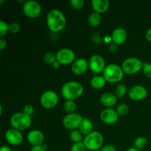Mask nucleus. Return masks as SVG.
Here are the masks:
<instances>
[{"label": "nucleus", "mask_w": 151, "mask_h": 151, "mask_svg": "<svg viewBox=\"0 0 151 151\" xmlns=\"http://www.w3.org/2000/svg\"><path fill=\"white\" fill-rule=\"evenodd\" d=\"M109 50L111 53H115L118 50V45L114 44V43H111V44L109 45Z\"/></svg>", "instance_id": "obj_37"}, {"label": "nucleus", "mask_w": 151, "mask_h": 151, "mask_svg": "<svg viewBox=\"0 0 151 151\" xmlns=\"http://www.w3.org/2000/svg\"><path fill=\"white\" fill-rule=\"evenodd\" d=\"M59 97L57 93L52 90H48L43 93L40 98V103L44 109H52L57 106Z\"/></svg>", "instance_id": "obj_7"}, {"label": "nucleus", "mask_w": 151, "mask_h": 151, "mask_svg": "<svg viewBox=\"0 0 151 151\" xmlns=\"http://www.w3.org/2000/svg\"><path fill=\"white\" fill-rule=\"evenodd\" d=\"M127 93V87L125 84L119 83L115 89V95L117 98H122Z\"/></svg>", "instance_id": "obj_26"}, {"label": "nucleus", "mask_w": 151, "mask_h": 151, "mask_svg": "<svg viewBox=\"0 0 151 151\" xmlns=\"http://www.w3.org/2000/svg\"><path fill=\"white\" fill-rule=\"evenodd\" d=\"M142 71L144 75H145L147 78H151V63H150L145 62V63H143Z\"/></svg>", "instance_id": "obj_31"}, {"label": "nucleus", "mask_w": 151, "mask_h": 151, "mask_svg": "<svg viewBox=\"0 0 151 151\" xmlns=\"http://www.w3.org/2000/svg\"><path fill=\"white\" fill-rule=\"evenodd\" d=\"M9 32V24L4 21H0V36L3 37Z\"/></svg>", "instance_id": "obj_29"}, {"label": "nucleus", "mask_w": 151, "mask_h": 151, "mask_svg": "<svg viewBox=\"0 0 151 151\" xmlns=\"http://www.w3.org/2000/svg\"><path fill=\"white\" fill-rule=\"evenodd\" d=\"M23 12L25 16L30 19L38 17L41 13V6L38 1H27L23 4Z\"/></svg>", "instance_id": "obj_9"}, {"label": "nucleus", "mask_w": 151, "mask_h": 151, "mask_svg": "<svg viewBox=\"0 0 151 151\" xmlns=\"http://www.w3.org/2000/svg\"><path fill=\"white\" fill-rule=\"evenodd\" d=\"M143 62L137 58L131 57L125 59L122 63V70L124 73L128 75H134L138 73L141 69H142Z\"/></svg>", "instance_id": "obj_6"}, {"label": "nucleus", "mask_w": 151, "mask_h": 151, "mask_svg": "<svg viewBox=\"0 0 151 151\" xmlns=\"http://www.w3.org/2000/svg\"><path fill=\"white\" fill-rule=\"evenodd\" d=\"M27 139L28 142L32 146L42 145L44 141V135L41 131L37 129L32 130L29 131L27 136Z\"/></svg>", "instance_id": "obj_16"}, {"label": "nucleus", "mask_w": 151, "mask_h": 151, "mask_svg": "<svg viewBox=\"0 0 151 151\" xmlns=\"http://www.w3.org/2000/svg\"><path fill=\"white\" fill-rule=\"evenodd\" d=\"M83 91V86L81 83L78 81H69L63 84L60 89V93L65 100H74L79 98Z\"/></svg>", "instance_id": "obj_2"}, {"label": "nucleus", "mask_w": 151, "mask_h": 151, "mask_svg": "<svg viewBox=\"0 0 151 151\" xmlns=\"http://www.w3.org/2000/svg\"><path fill=\"white\" fill-rule=\"evenodd\" d=\"M128 96L134 101H140L147 97V91L143 86L136 85L130 88Z\"/></svg>", "instance_id": "obj_13"}, {"label": "nucleus", "mask_w": 151, "mask_h": 151, "mask_svg": "<svg viewBox=\"0 0 151 151\" xmlns=\"http://www.w3.org/2000/svg\"><path fill=\"white\" fill-rule=\"evenodd\" d=\"M4 137L7 142L13 146L19 145L23 142V136L21 131L13 128L6 131Z\"/></svg>", "instance_id": "obj_12"}, {"label": "nucleus", "mask_w": 151, "mask_h": 151, "mask_svg": "<svg viewBox=\"0 0 151 151\" xmlns=\"http://www.w3.org/2000/svg\"><path fill=\"white\" fill-rule=\"evenodd\" d=\"M91 38L93 42L96 43V44H100V43L102 42L101 36H100V34L97 33V32H93Z\"/></svg>", "instance_id": "obj_35"}, {"label": "nucleus", "mask_w": 151, "mask_h": 151, "mask_svg": "<svg viewBox=\"0 0 151 151\" xmlns=\"http://www.w3.org/2000/svg\"><path fill=\"white\" fill-rule=\"evenodd\" d=\"M83 142L87 150L94 151L101 149L104 142V138L101 133L98 131H93L91 134L86 136Z\"/></svg>", "instance_id": "obj_5"}, {"label": "nucleus", "mask_w": 151, "mask_h": 151, "mask_svg": "<svg viewBox=\"0 0 151 151\" xmlns=\"http://www.w3.org/2000/svg\"><path fill=\"white\" fill-rule=\"evenodd\" d=\"M69 138L73 143L81 142L83 140V134L79 130L71 131L69 134Z\"/></svg>", "instance_id": "obj_24"}, {"label": "nucleus", "mask_w": 151, "mask_h": 151, "mask_svg": "<svg viewBox=\"0 0 151 151\" xmlns=\"http://www.w3.org/2000/svg\"><path fill=\"white\" fill-rule=\"evenodd\" d=\"M100 151H116V147L111 145H107L103 146Z\"/></svg>", "instance_id": "obj_36"}, {"label": "nucleus", "mask_w": 151, "mask_h": 151, "mask_svg": "<svg viewBox=\"0 0 151 151\" xmlns=\"http://www.w3.org/2000/svg\"><path fill=\"white\" fill-rule=\"evenodd\" d=\"M103 76L109 83L120 82L124 77V72L122 67L116 63H110L107 65L103 72Z\"/></svg>", "instance_id": "obj_3"}, {"label": "nucleus", "mask_w": 151, "mask_h": 151, "mask_svg": "<svg viewBox=\"0 0 151 151\" xmlns=\"http://www.w3.org/2000/svg\"><path fill=\"white\" fill-rule=\"evenodd\" d=\"M126 151H140V150H138V149L135 148L134 147H130V148H128Z\"/></svg>", "instance_id": "obj_43"}, {"label": "nucleus", "mask_w": 151, "mask_h": 151, "mask_svg": "<svg viewBox=\"0 0 151 151\" xmlns=\"http://www.w3.org/2000/svg\"><path fill=\"white\" fill-rule=\"evenodd\" d=\"M30 151H46V149L43 145L34 146L31 148Z\"/></svg>", "instance_id": "obj_39"}, {"label": "nucleus", "mask_w": 151, "mask_h": 151, "mask_svg": "<svg viewBox=\"0 0 151 151\" xmlns=\"http://www.w3.org/2000/svg\"><path fill=\"white\" fill-rule=\"evenodd\" d=\"M100 103L103 106L106 107V109H109L116 104L117 97L114 94H112L111 92H106L102 94L100 97Z\"/></svg>", "instance_id": "obj_19"}, {"label": "nucleus", "mask_w": 151, "mask_h": 151, "mask_svg": "<svg viewBox=\"0 0 151 151\" xmlns=\"http://www.w3.org/2000/svg\"><path fill=\"white\" fill-rule=\"evenodd\" d=\"M83 119L81 115L77 113L67 114L63 118V125L68 130H77L79 128L81 122Z\"/></svg>", "instance_id": "obj_8"}, {"label": "nucleus", "mask_w": 151, "mask_h": 151, "mask_svg": "<svg viewBox=\"0 0 151 151\" xmlns=\"http://www.w3.org/2000/svg\"><path fill=\"white\" fill-rule=\"evenodd\" d=\"M10 123L13 128L18 131H25L28 129L32 123L30 116L22 112L14 114L10 119Z\"/></svg>", "instance_id": "obj_4"}, {"label": "nucleus", "mask_w": 151, "mask_h": 151, "mask_svg": "<svg viewBox=\"0 0 151 151\" xmlns=\"http://www.w3.org/2000/svg\"><path fill=\"white\" fill-rule=\"evenodd\" d=\"M23 112L25 113L26 114L30 116L31 114H32L34 112V107L31 104H27L26 106H24L23 109Z\"/></svg>", "instance_id": "obj_34"}, {"label": "nucleus", "mask_w": 151, "mask_h": 151, "mask_svg": "<svg viewBox=\"0 0 151 151\" xmlns=\"http://www.w3.org/2000/svg\"><path fill=\"white\" fill-rule=\"evenodd\" d=\"M21 29V26L18 22H12L9 24V32L11 33H17Z\"/></svg>", "instance_id": "obj_32"}, {"label": "nucleus", "mask_w": 151, "mask_h": 151, "mask_svg": "<svg viewBox=\"0 0 151 151\" xmlns=\"http://www.w3.org/2000/svg\"><path fill=\"white\" fill-rule=\"evenodd\" d=\"M4 0H1V1H0V4H2L3 2H4Z\"/></svg>", "instance_id": "obj_44"}, {"label": "nucleus", "mask_w": 151, "mask_h": 151, "mask_svg": "<svg viewBox=\"0 0 151 151\" xmlns=\"http://www.w3.org/2000/svg\"><path fill=\"white\" fill-rule=\"evenodd\" d=\"M91 6L95 13L101 14L109 10L110 7V1L109 0H92Z\"/></svg>", "instance_id": "obj_18"}, {"label": "nucleus", "mask_w": 151, "mask_h": 151, "mask_svg": "<svg viewBox=\"0 0 151 151\" xmlns=\"http://www.w3.org/2000/svg\"><path fill=\"white\" fill-rule=\"evenodd\" d=\"M70 4L74 8L81 9L84 5L83 0H71Z\"/></svg>", "instance_id": "obj_33"}, {"label": "nucleus", "mask_w": 151, "mask_h": 151, "mask_svg": "<svg viewBox=\"0 0 151 151\" xmlns=\"http://www.w3.org/2000/svg\"><path fill=\"white\" fill-rule=\"evenodd\" d=\"M57 60L56 58V55H55L53 52H47L44 55V61L47 64L53 65V63Z\"/></svg>", "instance_id": "obj_27"}, {"label": "nucleus", "mask_w": 151, "mask_h": 151, "mask_svg": "<svg viewBox=\"0 0 151 151\" xmlns=\"http://www.w3.org/2000/svg\"><path fill=\"white\" fill-rule=\"evenodd\" d=\"M145 37L147 41L151 42V28H149L147 30V32L145 33Z\"/></svg>", "instance_id": "obj_40"}, {"label": "nucleus", "mask_w": 151, "mask_h": 151, "mask_svg": "<svg viewBox=\"0 0 151 151\" xmlns=\"http://www.w3.org/2000/svg\"><path fill=\"white\" fill-rule=\"evenodd\" d=\"M119 119V114L116 110L112 109L111 108L106 109L102 111L100 113V119L102 122L108 125H113L116 123Z\"/></svg>", "instance_id": "obj_14"}, {"label": "nucleus", "mask_w": 151, "mask_h": 151, "mask_svg": "<svg viewBox=\"0 0 151 151\" xmlns=\"http://www.w3.org/2000/svg\"><path fill=\"white\" fill-rule=\"evenodd\" d=\"M85 145H84L83 142L78 143H74L70 148V151H86Z\"/></svg>", "instance_id": "obj_30"}, {"label": "nucleus", "mask_w": 151, "mask_h": 151, "mask_svg": "<svg viewBox=\"0 0 151 151\" xmlns=\"http://www.w3.org/2000/svg\"><path fill=\"white\" fill-rule=\"evenodd\" d=\"M112 43L116 44V45H120L125 43L127 39V32L125 29L122 27H118L114 29L111 35Z\"/></svg>", "instance_id": "obj_17"}, {"label": "nucleus", "mask_w": 151, "mask_h": 151, "mask_svg": "<svg viewBox=\"0 0 151 151\" xmlns=\"http://www.w3.org/2000/svg\"><path fill=\"white\" fill-rule=\"evenodd\" d=\"M7 47V41L4 38H0V50L3 51Z\"/></svg>", "instance_id": "obj_38"}, {"label": "nucleus", "mask_w": 151, "mask_h": 151, "mask_svg": "<svg viewBox=\"0 0 151 151\" xmlns=\"http://www.w3.org/2000/svg\"><path fill=\"white\" fill-rule=\"evenodd\" d=\"M56 58L61 65L72 64L75 61V54L71 49L63 48L57 52Z\"/></svg>", "instance_id": "obj_10"}, {"label": "nucleus", "mask_w": 151, "mask_h": 151, "mask_svg": "<svg viewBox=\"0 0 151 151\" xmlns=\"http://www.w3.org/2000/svg\"><path fill=\"white\" fill-rule=\"evenodd\" d=\"M106 82L107 81H106L104 77L97 75V76H94L91 78L90 84H91V86L94 89H100L105 86Z\"/></svg>", "instance_id": "obj_21"}, {"label": "nucleus", "mask_w": 151, "mask_h": 151, "mask_svg": "<svg viewBox=\"0 0 151 151\" xmlns=\"http://www.w3.org/2000/svg\"><path fill=\"white\" fill-rule=\"evenodd\" d=\"M0 151H13L10 147L7 145H2L0 147Z\"/></svg>", "instance_id": "obj_41"}, {"label": "nucleus", "mask_w": 151, "mask_h": 151, "mask_svg": "<svg viewBox=\"0 0 151 151\" xmlns=\"http://www.w3.org/2000/svg\"><path fill=\"white\" fill-rule=\"evenodd\" d=\"M60 65H61V64H60V63H59V62L58 61V60H56V61L54 63H53V65H52V66H53V67H54V68H55V69H58V68H59V67H60Z\"/></svg>", "instance_id": "obj_42"}, {"label": "nucleus", "mask_w": 151, "mask_h": 151, "mask_svg": "<svg viewBox=\"0 0 151 151\" xmlns=\"http://www.w3.org/2000/svg\"><path fill=\"white\" fill-rule=\"evenodd\" d=\"M148 144V140L145 137H139L134 140V147L138 150H141L145 148Z\"/></svg>", "instance_id": "obj_23"}, {"label": "nucleus", "mask_w": 151, "mask_h": 151, "mask_svg": "<svg viewBox=\"0 0 151 151\" xmlns=\"http://www.w3.org/2000/svg\"><path fill=\"white\" fill-rule=\"evenodd\" d=\"M47 24L51 32H60L66 27V18L63 12L58 9H52L47 13Z\"/></svg>", "instance_id": "obj_1"}, {"label": "nucleus", "mask_w": 151, "mask_h": 151, "mask_svg": "<svg viewBox=\"0 0 151 151\" xmlns=\"http://www.w3.org/2000/svg\"><path fill=\"white\" fill-rule=\"evenodd\" d=\"M93 129H94V125L92 122L88 118H83L79 126V131L82 133L83 135L86 136L91 134L94 131Z\"/></svg>", "instance_id": "obj_20"}, {"label": "nucleus", "mask_w": 151, "mask_h": 151, "mask_svg": "<svg viewBox=\"0 0 151 151\" xmlns=\"http://www.w3.org/2000/svg\"><path fill=\"white\" fill-rule=\"evenodd\" d=\"M88 68H89L88 61L86 59L83 58L75 60L72 64V66H71L72 72L77 75H81L84 74L88 70Z\"/></svg>", "instance_id": "obj_15"}, {"label": "nucleus", "mask_w": 151, "mask_h": 151, "mask_svg": "<svg viewBox=\"0 0 151 151\" xmlns=\"http://www.w3.org/2000/svg\"><path fill=\"white\" fill-rule=\"evenodd\" d=\"M88 65L90 70L95 74L103 72L106 66L104 58L100 55H94L91 56L88 60Z\"/></svg>", "instance_id": "obj_11"}, {"label": "nucleus", "mask_w": 151, "mask_h": 151, "mask_svg": "<svg viewBox=\"0 0 151 151\" xmlns=\"http://www.w3.org/2000/svg\"><path fill=\"white\" fill-rule=\"evenodd\" d=\"M116 111L119 116H125L129 111V106L125 103H122L116 107Z\"/></svg>", "instance_id": "obj_28"}, {"label": "nucleus", "mask_w": 151, "mask_h": 151, "mask_svg": "<svg viewBox=\"0 0 151 151\" xmlns=\"http://www.w3.org/2000/svg\"><path fill=\"white\" fill-rule=\"evenodd\" d=\"M77 109V105L74 100H66L63 104V109L67 114L75 113Z\"/></svg>", "instance_id": "obj_25"}, {"label": "nucleus", "mask_w": 151, "mask_h": 151, "mask_svg": "<svg viewBox=\"0 0 151 151\" xmlns=\"http://www.w3.org/2000/svg\"><path fill=\"white\" fill-rule=\"evenodd\" d=\"M101 19H102L101 15L94 12V13H91V14L88 16V24H89L91 27H96L99 26V25L100 24Z\"/></svg>", "instance_id": "obj_22"}]
</instances>
